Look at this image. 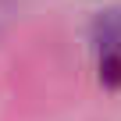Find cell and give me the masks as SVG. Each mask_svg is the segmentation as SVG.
<instances>
[{"label":"cell","instance_id":"1","mask_svg":"<svg viewBox=\"0 0 121 121\" xmlns=\"http://www.w3.org/2000/svg\"><path fill=\"white\" fill-rule=\"evenodd\" d=\"M93 50L100 60V82L121 86V11H107L93 25Z\"/></svg>","mask_w":121,"mask_h":121}]
</instances>
